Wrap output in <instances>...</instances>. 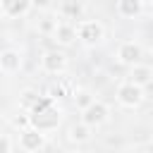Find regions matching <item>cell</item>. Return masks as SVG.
Listing matches in <instances>:
<instances>
[{
	"mask_svg": "<svg viewBox=\"0 0 153 153\" xmlns=\"http://www.w3.org/2000/svg\"><path fill=\"white\" fill-rule=\"evenodd\" d=\"M117 12L127 19H134L143 12V2L141 0H117Z\"/></svg>",
	"mask_w": 153,
	"mask_h": 153,
	"instance_id": "cell-12",
	"label": "cell"
},
{
	"mask_svg": "<svg viewBox=\"0 0 153 153\" xmlns=\"http://www.w3.org/2000/svg\"><path fill=\"white\" fill-rule=\"evenodd\" d=\"M19 69H22V55H19V50H12V48L0 50V72L2 74H17Z\"/></svg>",
	"mask_w": 153,
	"mask_h": 153,
	"instance_id": "cell-8",
	"label": "cell"
},
{
	"mask_svg": "<svg viewBox=\"0 0 153 153\" xmlns=\"http://www.w3.org/2000/svg\"><path fill=\"white\" fill-rule=\"evenodd\" d=\"M12 151V139L7 134H0V153H10Z\"/></svg>",
	"mask_w": 153,
	"mask_h": 153,
	"instance_id": "cell-17",
	"label": "cell"
},
{
	"mask_svg": "<svg viewBox=\"0 0 153 153\" xmlns=\"http://www.w3.org/2000/svg\"><path fill=\"white\" fill-rule=\"evenodd\" d=\"M31 2H33V7H48L50 0H31Z\"/></svg>",
	"mask_w": 153,
	"mask_h": 153,
	"instance_id": "cell-19",
	"label": "cell"
},
{
	"mask_svg": "<svg viewBox=\"0 0 153 153\" xmlns=\"http://www.w3.org/2000/svg\"><path fill=\"white\" fill-rule=\"evenodd\" d=\"M0 7L7 17H24L33 7V2L31 0H0Z\"/></svg>",
	"mask_w": 153,
	"mask_h": 153,
	"instance_id": "cell-10",
	"label": "cell"
},
{
	"mask_svg": "<svg viewBox=\"0 0 153 153\" xmlns=\"http://www.w3.org/2000/svg\"><path fill=\"white\" fill-rule=\"evenodd\" d=\"M127 81H131V84H136V86H148L151 81H153V67H148V65H134L131 69H129V79Z\"/></svg>",
	"mask_w": 153,
	"mask_h": 153,
	"instance_id": "cell-9",
	"label": "cell"
},
{
	"mask_svg": "<svg viewBox=\"0 0 153 153\" xmlns=\"http://www.w3.org/2000/svg\"><path fill=\"white\" fill-rule=\"evenodd\" d=\"M38 29H41L43 33H50V36H53V33H55V29H57V22H55V19H43Z\"/></svg>",
	"mask_w": 153,
	"mask_h": 153,
	"instance_id": "cell-16",
	"label": "cell"
},
{
	"mask_svg": "<svg viewBox=\"0 0 153 153\" xmlns=\"http://www.w3.org/2000/svg\"><path fill=\"white\" fill-rule=\"evenodd\" d=\"M41 100V96L33 91V88H26V91H22V96H19V105L24 108V110H31L36 103Z\"/></svg>",
	"mask_w": 153,
	"mask_h": 153,
	"instance_id": "cell-15",
	"label": "cell"
},
{
	"mask_svg": "<svg viewBox=\"0 0 153 153\" xmlns=\"http://www.w3.org/2000/svg\"><path fill=\"white\" fill-rule=\"evenodd\" d=\"M67 139H69V141H74V143H86V141L91 139V127H88V124H84V122L72 124V127L67 129Z\"/></svg>",
	"mask_w": 153,
	"mask_h": 153,
	"instance_id": "cell-13",
	"label": "cell"
},
{
	"mask_svg": "<svg viewBox=\"0 0 153 153\" xmlns=\"http://www.w3.org/2000/svg\"><path fill=\"white\" fill-rule=\"evenodd\" d=\"M141 55H143V50H141V45H139L136 41H124V43H120V48H117V60H120L122 65H129V67L139 65Z\"/></svg>",
	"mask_w": 153,
	"mask_h": 153,
	"instance_id": "cell-7",
	"label": "cell"
},
{
	"mask_svg": "<svg viewBox=\"0 0 153 153\" xmlns=\"http://www.w3.org/2000/svg\"><path fill=\"white\" fill-rule=\"evenodd\" d=\"M141 153H153V151H141Z\"/></svg>",
	"mask_w": 153,
	"mask_h": 153,
	"instance_id": "cell-22",
	"label": "cell"
},
{
	"mask_svg": "<svg viewBox=\"0 0 153 153\" xmlns=\"http://www.w3.org/2000/svg\"><path fill=\"white\" fill-rule=\"evenodd\" d=\"M43 146H45V134L43 131H36L31 127L19 131V148L24 153H38V151H43Z\"/></svg>",
	"mask_w": 153,
	"mask_h": 153,
	"instance_id": "cell-6",
	"label": "cell"
},
{
	"mask_svg": "<svg viewBox=\"0 0 153 153\" xmlns=\"http://www.w3.org/2000/svg\"><path fill=\"white\" fill-rule=\"evenodd\" d=\"M115 96H117V103L122 108H139L141 100H143V88L136 86V84H131V81H122L117 86Z\"/></svg>",
	"mask_w": 153,
	"mask_h": 153,
	"instance_id": "cell-3",
	"label": "cell"
},
{
	"mask_svg": "<svg viewBox=\"0 0 153 153\" xmlns=\"http://www.w3.org/2000/svg\"><path fill=\"white\" fill-rule=\"evenodd\" d=\"M76 38L84 43V45H96L105 38V26L96 19H86V22H79L76 24Z\"/></svg>",
	"mask_w": 153,
	"mask_h": 153,
	"instance_id": "cell-2",
	"label": "cell"
},
{
	"mask_svg": "<svg viewBox=\"0 0 153 153\" xmlns=\"http://www.w3.org/2000/svg\"><path fill=\"white\" fill-rule=\"evenodd\" d=\"M65 12H67V14H74V17H76V14L81 12V7H79V2H72V0H67V2H65Z\"/></svg>",
	"mask_w": 153,
	"mask_h": 153,
	"instance_id": "cell-18",
	"label": "cell"
},
{
	"mask_svg": "<svg viewBox=\"0 0 153 153\" xmlns=\"http://www.w3.org/2000/svg\"><path fill=\"white\" fill-rule=\"evenodd\" d=\"M60 124V110L55 108L53 98H41L31 110H29V127L36 131H53Z\"/></svg>",
	"mask_w": 153,
	"mask_h": 153,
	"instance_id": "cell-1",
	"label": "cell"
},
{
	"mask_svg": "<svg viewBox=\"0 0 153 153\" xmlns=\"http://www.w3.org/2000/svg\"><path fill=\"white\" fill-rule=\"evenodd\" d=\"M41 69L45 74H62L67 69V55L62 50H45L41 57Z\"/></svg>",
	"mask_w": 153,
	"mask_h": 153,
	"instance_id": "cell-5",
	"label": "cell"
},
{
	"mask_svg": "<svg viewBox=\"0 0 153 153\" xmlns=\"http://www.w3.org/2000/svg\"><path fill=\"white\" fill-rule=\"evenodd\" d=\"M53 38H55L60 45H72V43L76 41V26H72V24H67V22H60L57 29H55V33H53Z\"/></svg>",
	"mask_w": 153,
	"mask_h": 153,
	"instance_id": "cell-11",
	"label": "cell"
},
{
	"mask_svg": "<svg viewBox=\"0 0 153 153\" xmlns=\"http://www.w3.org/2000/svg\"><path fill=\"white\" fill-rule=\"evenodd\" d=\"M141 2H143V5H153V0H141Z\"/></svg>",
	"mask_w": 153,
	"mask_h": 153,
	"instance_id": "cell-20",
	"label": "cell"
},
{
	"mask_svg": "<svg viewBox=\"0 0 153 153\" xmlns=\"http://www.w3.org/2000/svg\"><path fill=\"white\" fill-rule=\"evenodd\" d=\"M72 98H74V105H76L79 110H86V108H88V105L96 100V96H93L91 91H86V88H79V91L72 96Z\"/></svg>",
	"mask_w": 153,
	"mask_h": 153,
	"instance_id": "cell-14",
	"label": "cell"
},
{
	"mask_svg": "<svg viewBox=\"0 0 153 153\" xmlns=\"http://www.w3.org/2000/svg\"><path fill=\"white\" fill-rule=\"evenodd\" d=\"M108 120H110V108H108L103 100H93L86 110H81V122H84V124H88L91 129H93V127L105 124Z\"/></svg>",
	"mask_w": 153,
	"mask_h": 153,
	"instance_id": "cell-4",
	"label": "cell"
},
{
	"mask_svg": "<svg viewBox=\"0 0 153 153\" xmlns=\"http://www.w3.org/2000/svg\"><path fill=\"white\" fill-rule=\"evenodd\" d=\"M67 153H81V151H67Z\"/></svg>",
	"mask_w": 153,
	"mask_h": 153,
	"instance_id": "cell-21",
	"label": "cell"
}]
</instances>
